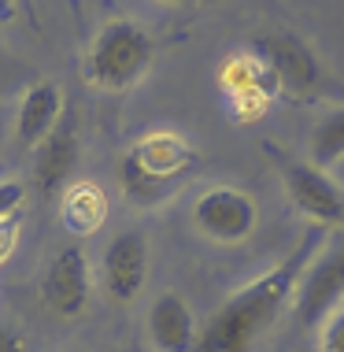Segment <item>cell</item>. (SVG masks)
Listing matches in <instances>:
<instances>
[{
  "instance_id": "cell-1",
  "label": "cell",
  "mask_w": 344,
  "mask_h": 352,
  "mask_svg": "<svg viewBox=\"0 0 344 352\" xmlns=\"http://www.w3.org/2000/svg\"><path fill=\"white\" fill-rule=\"evenodd\" d=\"M322 241V230L303 234V241L285 256L278 267L260 274L255 282H248L244 289H237L226 304H218V311L207 322H200L196 352H252L255 338L282 316V308L293 300L296 282L308 271L314 249Z\"/></svg>"
},
{
  "instance_id": "cell-2",
  "label": "cell",
  "mask_w": 344,
  "mask_h": 352,
  "mask_svg": "<svg viewBox=\"0 0 344 352\" xmlns=\"http://www.w3.org/2000/svg\"><path fill=\"white\" fill-rule=\"evenodd\" d=\"M196 164H200V156L185 138L170 134V130L145 134L126 148V156L119 164L122 193L133 204H159L193 175Z\"/></svg>"
},
{
  "instance_id": "cell-3",
  "label": "cell",
  "mask_w": 344,
  "mask_h": 352,
  "mask_svg": "<svg viewBox=\"0 0 344 352\" xmlns=\"http://www.w3.org/2000/svg\"><path fill=\"white\" fill-rule=\"evenodd\" d=\"M156 60V41L145 34V26H137L133 19H111L100 26V34L93 37L89 56H85V78L97 89L119 93L130 89L133 82H141V74Z\"/></svg>"
},
{
  "instance_id": "cell-4",
  "label": "cell",
  "mask_w": 344,
  "mask_h": 352,
  "mask_svg": "<svg viewBox=\"0 0 344 352\" xmlns=\"http://www.w3.org/2000/svg\"><path fill=\"white\" fill-rule=\"evenodd\" d=\"M255 223H260V204H255L252 193H244L237 186H215L207 193H200L193 204V226L204 237L222 245L248 241Z\"/></svg>"
},
{
  "instance_id": "cell-5",
  "label": "cell",
  "mask_w": 344,
  "mask_h": 352,
  "mask_svg": "<svg viewBox=\"0 0 344 352\" xmlns=\"http://www.w3.org/2000/svg\"><path fill=\"white\" fill-rule=\"evenodd\" d=\"M344 300V249L326 252L308 267L303 282H296L293 293V311L300 319V327H322Z\"/></svg>"
},
{
  "instance_id": "cell-6",
  "label": "cell",
  "mask_w": 344,
  "mask_h": 352,
  "mask_svg": "<svg viewBox=\"0 0 344 352\" xmlns=\"http://www.w3.org/2000/svg\"><path fill=\"white\" fill-rule=\"evenodd\" d=\"M148 278V245L137 230L115 234L100 260V282L111 304H133Z\"/></svg>"
},
{
  "instance_id": "cell-7",
  "label": "cell",
  "mask_w": 344,
  "mask_h": 352,
  "mask_svg": "<svg viewBox=\"0 0 344 352\" xmlns=\"http://www.w3.org/2000/svg\"><path fill=\"white\" fill-rule=\"evenodd\" d=\"M255 56L274 71L282 93H293V97H308V93L319 89L322 71L314 52L308 49V41H300L296 34H266L255 41Z\"/></svg>"
},
{
  "instance_id": "cell-8",
  "label": "cell",
  "mask_w": 344,
  "mask_h": 352,
  "mask_svg": "<svg viewBox=\"0 0 344 352\" xmlns=\"http://www.w3.org/2000/svg\"><path fill=\"white\" fill-rule=\"evenodd\" d=\"M285 193L296 204V212L314 219L319 226H341L344 223V193L337 182L314 164H285Z\"/></svg>"
},
{
  "instance_id": "cell-9",
  "label": "cell",
  "mask_w": 344,
  "mask_h": 352,
  "mask_svg": "<svg viewBox=\"0 0 344 352\" xmlns=\"http://www.w3.org/2000/svg\"><path fill=\"white\" fill-rule=\"evenodd\" d=\"M41 297L63 319L85 311V304H89V260L78 245H67L52 256L49 271L41 278Z\"/></svg>"
},
{
  "instance_id": "cell-10",
  "label": "cell",
  "mask_w": 344,
  "mask_h": 352,
  "mask_svg": "<svg viewBox=\"0 0 344 352\" xmlns=\"http://www.w3.org/2000/svg\"><path fill=\"white\" fill-rule=\"evenodd\" d=\"M78 167V134L74 122L60 119L56 130L34 152V186L41 197H60L71 186V175Z\"/></svg>"
},
{
  "instance_id": "cell-11",
  "label": "cell",
  "mask_w": 344,
  "mask_h": 352,
  "mask_svg": "<svg viewBox=\"0 0 344 352\" xmlns=\"http://www.w3.org/2000/svg\"><path fill=\"white\" fill-rule=\"evenodd\" d=\"M218 78H222V89L229 93L233 108L244 111V119H255L263 111V104L282 93L274 71L266 67L260 56H233V60H226Z\"/></svg>"
},
{
  "instance_id": "cell-12",
  "label": "cell",
  "mask_w": 344,
  "mask_h": 352,
  "mask_svg": "<svg viewBox=\"0 0 344 352\" xmlns=\"http://www.w3.org/2000/svg\"><path fill=\"white\" fill-rule=\"evenodd\" d=\"M200 322L178 293H159L148 308V341L156 352H196Z\"/></svg>"
},
{
  "instance_id": "cell-13",
  "label": "cell",
  "mask_w": 344,
  "mask_h": 352,
  "mask_svg": "<svg viewBox=\"0 0 344 352\" xmlns=\"http://www.w3.org/2000/svg\"><path fill=\"white\" fill-rule=\"evenodd\" d=\"M63 119V97L52 82H37L23 93L15 111V141L23 148H37Z\"/></svg>"
},
{
  "instance_id": "cell-14",
  "label": "cell",
  "mask_w": 344,
  "mask_h": 352,
  "mask_svg": "<svg viewBox=\"0 0 344 352\" xmlns=\"http://www.w3.org/2000/svg\"><path fill=\"white\" fill-rule=\"evenodd\" d=\"M60 219L67 223L71 234H97L108 219V197L97 182H71L63 189Z\"/></svg>"
},
{
  "instance_id": "cell-15",
  "label": "cell",
  "mask_w": 344,
  "mask_h": 352,
  "mask_svg": "<svg viewBox=\"0 0 344 352\" xmlns=\"http://www.w3.org/2000/svg\"><path fill=\"white\" fill-rule=\"evenodd\" d=\"M308 148H311V164L330 170L333 164L344 160V108L330 111L326 119L314 122L311 138H308Z\"/></svg>"
},
{
  "instance_id": "cell-16",
  "label": "cell",
  "mask_w": 344,
  "mask_h": 352,
  "mask_svg": "<svg viewBox=\"0 0 344 352\" xmlns=\"http://www.w3.org/2000/svg\"><path fill=\"white\" fill-rule=\"evenodd\" d=\"M319 352H344V308L319 327Z\"/></svg>"
},
{
  "instance_id": "cell-17",
  "label": "cell",
  "mask_w": 344,
  "mask_h": 352,
  "mask_svg": "<svg viewBox=\"0 0 344 352\" xmlns=\"http://www.w3.org/2000/svg\"><path fill=\"white\" fill-rule=\"evenodd\" d=\"M26 201V186L15 182V178H8V182H0V219L8 215H19V208Z\"/></svg>"
},
{
  "instance_id": "cell-18",
  "label": "cell",
  "mask_w": 344,
  "mask_h": 352,
  "mask_svg": "<svg viewBox=\"0 0 344 352\" xmlns=\"http://www.w3.org/2000/svg\"><path fill=\"white\" fill-rule=\"evenodd\" d=\"M19 230H23V219H19V215L0 219V263L12 260V252H15V245H19Z\"/></svg>"
},
{
  "instance_id": "cell-19",
  "label": "cell",
  "mask_w": 344,
  "mask_h": 352,
  "mask_svg": "<svg viewBox=\"0 0 344 352\" xmlns=\"http://www.w3.org/2000/svg\"><path fill=\"white\" fill-rule=\"evenodd\" d=\"M0 352H26L23 334L12 330V327H0Z\"/></svg>"
},
{
  "instance_id": "cell-20",
  "label": "cell",
  "mask_w": 344,
  "mask_h": 352,
  "mask_svg": "<svg viewBox=\"0 0 344 352\" xmlns=\"http://www.w3.org/2000/svg\"><path fill=\"white\" fill-rule=\"evenodd\" d=\"M0 145H4V126H0Z\"/></svg>"
},
{
  "instance_id": "cell-21",
  "label": "cell",
  "mask_w": 344,
  "mask_h": 352,
  "mask_svg": "<svg viewBox=\"0 0 344 352\" xmlns=\"http://www.w3.org/2000/svg\"><path fill=\"white\" fill-rule=\"evenodd\" d=\"M0 74H4V60H0Z\"/></svg>"
},
{
  "instance_id": "cell-22",
  "label": "cell",
  "mask_w": 344,
  "mask_h": 352,
  "mask_svg": "<svg viewBox=\"0 0 344 352\" xmlns=\"http://www.w3.org/2000/svg\"><path fill=\"white\" fill-rule=\"evenodd\" d=\"M167 4H178V0H167Z\"/></svg>"
}]
</instances>
